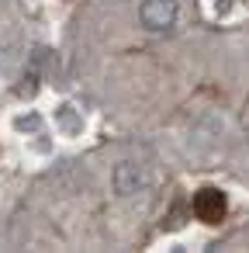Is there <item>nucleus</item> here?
Segmentation results:
<instances>
[{"label": "nucleus", "mask_w": 249, "mask_h": 253, "mask_svg": "<svg viewBox=\"0 0 249 253\" xmlns=\"http://www.w3.org/2000/svg\"><path fill=\"white\" fill-rule=\"evenodd\" d=\"M190 208H194L197 222H204V225H218V222L225 218V211H228V201H225V194H221L218 187H201V191H194Z\"/></svg>", "instance_id": "obj_1"}, {"label": "nucleus", "mask_w": 249, "mask_h": 253, "mask_svg": "<svg viewBox=\"0 0 249 253\" xmlns=\"http://www.w3.org/2000/svg\"><path fill=\"white\" fill-rule=\"evenodd\" d=\"M177 0H142V7H139V21L149 28V32H166L173 28L177 21Z\"/></svg>", "instance_id": "obj_2"}, {"label": "nucleus", "mask_w": 249, "mask_h": 253, "mask_svg": "<svg viewBox=\"0 0 249 253\" xmlns=\"http://www.w3.org/2000/svg\"><path fill=\"white\" fill-rule=\"evenodd\" d=\"M145 184H149V173H145L142 167H135V163H118V170H114V191H118L121 198H132V194L145 191Z\"/></svg>", "instance_id": "obj_3"}]
</instances>
